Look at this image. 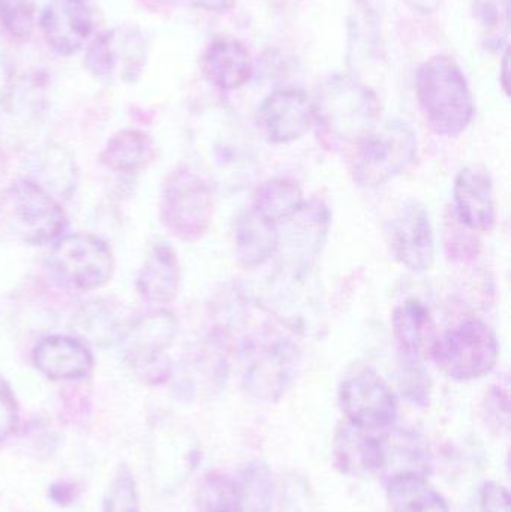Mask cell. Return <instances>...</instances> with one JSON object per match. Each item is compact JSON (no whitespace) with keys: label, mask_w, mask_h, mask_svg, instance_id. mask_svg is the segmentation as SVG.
<instances>
[{"label":"cell","mask_w":511,"mask_h":512,"mask_svg":"<svg viewBox=\"0 0 511 512\" xmlns=\"http://www.w3.org/2000/svg\"><path fill=\"white\" fill-rule=\"evenodd\" d=\"M416 92L426 122L435 134L455 138L474 117V99L464 72L455 60L437 56L420 66Z\"/></svg>","instance_id":"obj_1"},{"label":"cell","mask_w":511,"mask_h":512,"mask_svg":"<svg viewBox=\"0 0 511 512\" xmlns=\"http://www.w3.org/2000/svg\"><path fill=\"white\" fill-rule=\"evenodd\" d=\"M312 108L321 131L338 143L357 146L380 122L377 95L348 75H335L323 81Z\"/></svg>","instance_id":"obj_2"},{"label":"cell","mask_w":511,"mask_h":512,"mask_svg":"<svg viewBox=\"0 0 511 512\" xmlns=\"http://www.w3.org/2000/svg\"><path fill=\"white\" fill-rule=\"evenodd\" d=\"M68 227L65 210L50 191L30 179L0 191V236L20 245L39 246L60 239Z\"/></svg>","instance_id":"obj_3"},{"label":"cell","mask_w":511,"mask_h":512,"mask_svg":"<svg viewBox=\"0 0 511 512\" xmlns=\"http://www.w3.org/2000/svg\"><path fill=\"white\" fill-rule=\"evenodd\" d=\"M162 225L186 243L200 240L209 231L215 215V197L209 183L188 167L168 174L162 186Z\"/></svg>","instance_id":"obj_4"},{"label":"cell","mask_w":511,"mask_h":512,"mask_svg":"<svg viewBox=\"0 0 511 512\" xmlns=\"http://www.w3.org/2000/svg\"><path fill=\"white\" fill-rule=\"evenodd\" d=\"M417 135L402 122L377 126L356 146L351 174L362 188L386 185L407 171L417 158Z\"/></svg>","instance_id":"obj_5"},{"label":"cell","mask_w":511,"mask_h":512,"mask_svg":"<svg viewBox=\"0 0 511 512\" xmlns=\"http://www.w3.org/2000/svg\"><path fill=\"white\" fill-rule=\"evenodd\" d=\"M500 355L497 336L486 322L468 319L438 336L429 357L456 381L482 378L494 369Z\"/></svg>","instance_id":"obj_6"},{"label":"cell","mask_w":511,"mask_h":512,"mask_svg":"<svg viewBox=\"0 0 511 512\" xmlns=\"http://www.w3.org/2000/svg\"><path fill=\"white\" fill-rule=\"evenodd\" d=\"M57 279L77 291L101 289L110 282L114 256L107 242L93 234H71L57 239L48 255Z\"/></svg>","instance_id":"obj_7"},{"label":"cell","mask_w":511,"mask_h":512,"mask_svg":"<svg viewBox=\"0 0 511 512\" xmlns=\"http://www.w3.org/2000/svg\"><path fill=\"white\" fill-rule=\"evenodd\" d=\"M339 405L347 421L380 433L395 423L398 402L392 388L375 370L357 369L339 387Z\"/></svg>","instance_id":"obj_8"},{"label":"cell","mask_w":511,"mask_h":512,"mask_svg":"<svg viewBox=\"0 0 511 512\" xmlns=\"http://www.w3.org/2000/svg\"><path fill=\"white\" fill-rule=\"evenodd\" d=\"M176 334L177 319L168 310H153L140 316L120 334L125 360L147 381L158 384L165 376L162 357L173 345Z\"/></svg>","instance_id":"obj_9"},{"label":"cell","mask_w":511,"mask_h":512,"mask_svg":"<svg viewBox=\"0 0 511 512\" xmlns=\"http://www.w3.org/2000/svg\"><path fill=\"white\" fill-rule=\"evenodd\" d=\"M392 254L405 267L416 273L431 270L435 259L434 228L428 209L420 201L402 206L387 227Z\"/></svg>","instance_id":"obj_10"},{"label":"cell","mask_w":511,"mask_h":512,"mask_svg":"<svg viewBox=\"0 0 511 512\" xmlns=\"http://www.w3.org/2000/svg\"><path fill=\"white\" fill-rule=\"evenodd\" d=\"M257 123L273 144H288L308 134L314 123L312 101L303 90H275L258 108Z\"/></svg>","instance_id":"obj_11"},{"label":"cell","mask_w":511,"mask_h":512,"mask_svg":"<svg viewBox=\"0 0 511 512\" xmlns=\"http://www.w3.org/2000/svg\"><path fill=\"white\" fill-rule=\"evenodd\" d=\"M39 26L54 53L71 57L83 50L92 35V11L86 0H50Z\"/></svg>","instance_id":"obj_12"},{"label":"cell","mask_w":511,"mask_h":512,"mask_svg":"<svg viewBox=\"0 0 511 512\" xmlns=\"http://www.w3.org/2000/svg\"><path fill=\"white\" fill-rule=\"evenodd\" d=\"M35 369L50 381H81L95 369L89 346L78 337L51 334L36 343L32 351Z\"/></svg>","instance_id":"obj_13"},{"label":"cell","mask_w":511,"mask_h":512,"mask_svg":"<svg viewBox=\"0 0 511 512\" xmlns=\"http://www.w3.org/2000/svg\"><path fill=\"white\" fill-rule=\"evenodd\" d=\"M456 218L473 233H488L497 221L494 183L488 171L467 167L458 174L453 188Z\"/></svg>","instance_id":"obj_14"},{"label":"cell","mask_w":511,"mask_h":512,"mask_svg":"<svg viewBox=\"0 0 511 512\" xmlns=\"http://www.w3.org/2000/svg\"><path fill=\"white\" fill-rule=\"evenodd\" d=\"M381 466L386 480L404 475L428 477L432 462L428 445L411 430L389 429L380 432Z\"/></svg>","instance_id":"obj_15"},{"label":"cell","mask_w":511,"mask_h":512,"mask_svg":"<svg viewBox=\"0 0 511 512\" xmlns=\"http://www.w3.org/2000/svg\"><path fill=\"white\" fill-rule=\"evenodd\" d=\"M332 453L333 463L342 474L359 477L380 471V435L350 421L341 424L336 432Z\"/></svg>","instance_id":"obj_16"},{"label":"cell","mask_w":511,"mask_h":512,"mask_svg":"<svg viewBox=\"0 0 511 512\" xmlns=\"http://www.w3.org/2000/svg\"><path fill=\"white\" fill-rule=\"evenodd\" d=\"M234 243L237 259L243 267H260L278 252L281 245L278 224L251 207L237 218Z\"/></svg>","instance_id":"obj_17"},{"label":"cell","mask_w":511,"mask_h":512,"mask_svg":"<svg viewBox=\"0 0 511 512\" xmlns=\"http://www.w3.org/2000/svg\"><path fill=\"white\" fill-rule=\"evenodd\" d=\"M180 264L176 251L167 243H159L147 256L137 277L138 294L152 304L173 303L179 294Z\"/></svg>","instance_id":"obj_18"},{"label":"cell","mask_w":511,"mask_h":512,"mask_svg":"<svg viewBox=\"0 0 511 512\" xmlns=\"http://www.w3.org/2000/svg\"><path fill=\"white\" fill-rule=\"evenodd\" d=\"M204 77L222 90H234L252 77L248 50L236 39H216L201 59Z\"/></svg>","instance_id":"obj_19"},{"label":"cell","mask_w":511,"mask_h":512,"mask_svg":"<svg viewBox=\"0 0 511 512\" xmlns=\"http://www.w3.org/2000/svg\"><path fill=\"white\" fill-rule=\"evenodd\" d=\"M290 345L282 342L264 348L245 373V387L252 396L276 400L290 382Z\"/></svg>","instance_id":"obj_20"},{"label":"cell","mask_w":511,"mask_h":512,"mask_svg":"<svg viewBox=\"0 0 511 512\" xmlns=\"http://www.w3.org/2000/svg\"><path fill=\"white\" fill-rule=\"evenodd\" d=\"M117 50L116 30H105L98 33L86 48L84 66L87 71L99 80H110L122 63L123 78L137 65L138 45L131 30H126L119 41Z\"/></svg>","instance_id":"obj_21"},{"label":"cell","mask_w":511,"mask_h":512,"mask_svg":"<svg viewBox=\"0 0 511 512\" xmlns=\"http://www.w3.org/2000/svg\"><path fill=\"white\" fill-rule=\"evenodd\" d=\"M392 325L399 348L407 357L422 358L429 354L438 337L431 312L416 298L396 307Z\"/></svg>","instance_id":"obj_22"},{"label":"cell","mask_w":511,"mask_h":512,"mask_svg":"<svg viewBox=\"0 0 511 512\" xmlns=\"http://www.w3.org/2000/svg\"><path fill=\"white\" fill-rule=\"evenodd\" d=\"M152 152V138L146 132L123 129L108 140L99 158L114 173L134 174L146 167Z\"/></svg>","instance_id":"obj_23"},{"label":"cell","mask_w":511,"mask_h":512,"mask_svg":"<svg viewBox=\"0 0 511 512\" xmlns=\"http://www.w3.org/2000/svg\"><path fill=\"white\" fill-rule=\"evenodd\" d=\"M387 496L393 512H449L446 499L419 475L387 481Z\"/></svg>","instance_id":"obj_24"},{"label":"cell","mask_w":511,"mask_h":512,"mask_svg":"<svg viewBox=\"0 0 511 512\" xmlns=\"http://www.w3.org/2000/svg\"><path fill=\"white\" fill-rule=\"evenodd\" d=\"M197 450L191 445L183 447L179 441L158 439L155 448L150 451V468L153 480L158 481L165 490L179 487L180 483L195 468Z\"/></svg>","instance_id":"obj_25"},{"label":"cell","mask_w":511,"mask_h":512,"mask_svg":"<svg viewBox=\"0 0 511 512\" xmlns=\"http://www.w3.org/2000/svg\"><path fill=\"white\" fill-rule=\"evenodd\" d=\"M255 209L266 218L279 224L285 219L293 218L305 207L303 192L294 180L287 177L267 180L255 194Z\"/></svg>","instance_id":"obj_26"},{"label":"cell","mask_w":511,"mask_h":512,"mask_svg":"<svg viewBox=\"0 0 511 512\" xmlns=\"http://www.w3.org/2000/svg\"><path fill=\"white\" fill-rule=\"evenodd\" d=\"M198 512H243L239 481L222 472L204 475L197 492Z\"/></svg>","instance_id":"obj_27"},{"label":"cell","mask_w":511,"mask_h":512,"mask_svg":"<svg viewBox=\"0 0 511 512\" xmlns=\"http://www.w3.org/2000/svg\"><path fill=\"white\" fill-rule=\"evenodd\" d=\"M471 11L492 51L507 48L510 35V0H471Z\"/></svg>","instance_id":"obj_28"},{"label":"cell","mask_w":511,"mask_h":512,"mask_svg":"<svg viewBox=\"0 0 511 512\" xmlns=\"http://www.w3.org/2000/svg\"><path fill=\"white\" fill-rule=\"evenodd\" d=\"M75 331L84 343L105 345L116 340L119 324L110 307L95 301L84 306L75 316Z\"/></svg>","instance_id":"obj_29"},{"label":"cell","mask_w":511,"mask_h":512,"mask_svg":"<svg viewBox=\"0 0 511 512\" xmlns=\"http://www.w3.org/2000/svg\"><path fill=\"white\" fill-rule=\"evenodd\" d=\"M243 512H270L272 507V475L263 462L246 466L239 481Z\"/></svg>","instance_id":"obj_30"},{"label":"cell","mask_w":511,"mask_h":512,"mask_svg":"<svg viewBox=\"0 0 511 512\" xmlns=\"http://www.w3.org/2000/svg\"><path fill=\"white\" fill-rule=\"evenodd\" d=\"M102 512H140L137 481L126 463L117 468L105 492Z\"/></svg>","instance_id":"obj_31"},{"label":"cell","mask_w":511,"mask_h":512,"mask_svg":"<svg viewBox=\"0 0 511 512\" xmlns=\"http://www.w3.org/2000/svg\"><path fill=\"white\" fill-rule=\"evenodd\" d=\"M35 21L36 0H0V24L12 38H29Z\"/></svg>","instance_id":"obj_32"},{"label":"cell","mask_w":511,"mask_h":512,"mask_svg":"<svg viewBox=\"0 0 511 512\" xmlns=\"http://www.w3.org/2000/svg\"><path fill=\"white\" fill-rule=\"evenodd\" d=\"M401 366L402 391L411 402L425 406L431 396V381L425 367L420 364V358L404 355Z\"/></svg>","instance_id":"obj_33"},{"label":"cell","mask_w":511,"mask_h":512,"mask_svg":"<svg viewBox=\"0 0 511 512\" xmlns=\"http://www.w3.org/2000/svg\"><path fill=\"white\" fill-rule=\"evenodd\" d=\"M20 423V408L14 391L8 382L0 376V447L5 444Z\"/></svg>","instance_id":"obj_34"},{"label":"cell","mask_w":511,"mask_h":512,"mask_svg":"<svg viewBox=\"0 0 511 512\" xmlns=\"http://www.w3.org/2000/svg\"><path fill=\"white\" fill-rule=\"evenodd\" d=\"M479 512H510V496L506 487L486 483L480 490Z\"/></svg>","instance_id":"obj_35"},{"label":"cell","mask_w":511,"mask_h":512,"mask_svg":"<svg viewBox=\"0 0 511 512\" xmlns=\"http://www.w3.org/2000/svg\"><path fill=\"white\" fill-rule=\"evenodd\" d=\"M78 490L77 487L72 483H66V481H59L54 483L50 487V498L54 504L60 505V507H66V505L74 504L77 501Z\"/></svg>","instance_id":"obj_36"},{"label":"cell","mask_w":511,"mask_h":512,"mask_svg":"<svg viewBox=\"0 0 511 512\" xmlns=\"http://www.w3.org/2000/svg\"><path fill=\"white\" fill-rule=\"evenodd\" d=\"M179 2L213 12H225L233 8L234 5V0H179Z\"/></svg>","instance_id":"obj_37"},{"label":"cell","mask_w":511,"mask_h":512,"mask_svg":"<svg viewBox=\"0 0 511 512\" xmlns=\"http://www.w3.org/2000/svg\"><path fill=\"white\" fill-rule=\"evenodd\" d=\"M407 3L417 11L428 14V12H434L438 8L440 0H407Z\"/></svg>","instance_id":"obj_38"},{"label":"cell","mask_w":511,"mask_h":512,"mask_svg":"<svg viewBox=\"0 0 511 512\" xmlns=\"http://www.w3.org/2000/svg\"><path fill=\"white\" fill-rule=\"evenodd\" d=\"M510 62H509V50H506V54L503 57V63H501V84H503L504 93L509 96L510 90Z\"/></svg>","instance_id":"obj_39"}]
</instances>
